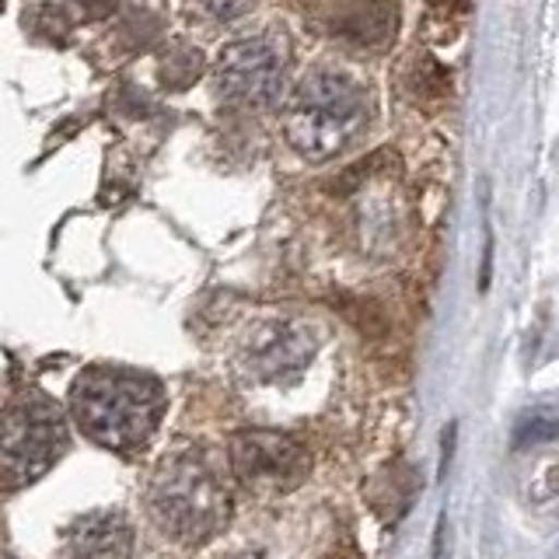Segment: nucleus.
<instances>
[{"mask_svg":"<svg viewBox=\"0 0 559 559\" xmlns=\"http://www.w3.org/2000/svg\"><path fill=\"white\" fill-rule=\"evenodd\" d=\"M70 409L84 437L109 451H140L162 424V384L127 367H87L70 389Z\"/></svg>","mask_w":559,"mask_h":559,"instance_id":"obj_1","label":"nucleus"},{"mask_svg":"<svg viewBox=\"0 0 559 559\" xmlns=\"http://www.w3.org/2000/svg\"><path fill=\"white\" fill-rule=\"evenodd\" d=\"M147 511L171 538L197 546V542L214 538L227 524L231 497L203 451L179 448L165 454L151 472Z\"/></svg>","mask_w":559,"mask_h":559,"instance_id":"obj_2","label":"nucleus"},{"mask_svg":"<svg viewBox=\"0 0 559 559\" xmlns=\"http://www.w3.org/2000/svg\"><path fill=\"white\" fill-rule=\"evenodd\" d=\"M367 127L364 87L343 70L319 67L301 78L287 112V140L308 162L343 154Z\"/></svg>","mask_w":559,"mask_h":559,"instance_id":"obj_3","label":"nucleus"},{"mask_svg":"<svg viewBox=\"0 0 559 559\" xmlns=\"http://www.w3.org/2000/svg\"><path fill=\"white\" fill-rule=\"evenodd\" d=\"M70 430L49 399H22L0 416V489L28 486L57 465Z\"/></svg>","mask_w":559,"mask_h":559,"instance_id":"obj_4","label":"nucleus"},{"mask_svg":"<svg viewBox=\"0 0 559 559\" xmlns=\"http://www.w3.org/2000/svg\"><path fill=\"white\" fill-rule=\"evenodd\" d=\"M284 78H287L284 49L273 39H266V35L231 43L214 67L217 95L231 105H245V109H266V105L280 102Z\"/></svg>","mask_w":559,"mask_h":559,"instance_id":"obj_5","label":"nucleus"},{"mask_svg":"<svg viewBox=\"0 0 559 559\" xmlns=\"http://www.w3.org/2000/svg\"><path fill=\"white\" fill-rule=\"evenodd\" d=\"M231 465L255 493H284L308 476V451L280 430H241L231 441Z\"/></svg>","mask_w":559,"mask_h":559,"instance_id":"obj_6","label":"nucleus"},{"mask_svg":"<svg viewBox=\"0 0 559 559\" xmlns=\"http://www.w3.org/2000/svg\"><path fill=\"white\" fill-rule=\"evenodd\" d=\"M311 349L314 343L308 336V329L287 319H270V322H259L249 336H245L238 364L252 381L270 384V381L294 378L311 360Z\"/></svg>","mask_w":559,"mask_h":559,"instance_id":"obj_7","label":"nucleus"},{"mask_svg":"<svg viewBox=\"0 0 559 559\" xmlns=\"http://www.w3.org/2000/svg\"><path fill=\"white\" fill-rule=\"evenodd\" d=\"M60 559H133V528L119 511H95L63 532Z\"/></svg>","mask_w":559,"mask_h":559,"instance_id":"obj_8","label":"nucleus"},{"mask_svg":"<svg viewBox=\"0 0 559 559\" xmlns=\"http://www.w3.org/2000/svg\"><path fill=\"white\" fill-rule=\"evenodd\" d=\"M395 28H399L395 0H343L336 14H332V32L364 49H384L395 39Z\"/></svg>","mask_w":559,"mask_h":559,"instance_id":"obj_9","label":"nucleus"},{"mask_svg":"<svg viewBox=\"0 0 559 559\" xmlns=\"http://www.w3.org/2000/svg\"><path fill=\"white\" fill-rule=\"evenodd\" d=\"M416 489H419V479H416V472H413L406 462L389 465V468H384L381 476L374 479V493H371L374 511H378L384 521H389V524H395L402 514H406V507L413 503Z\"/></svg>","mask_w":559,"mask_h":559,"instance_id":"obj_10","label":"nucleus"},{"mask_svg":"<svg viewBox=\"0 0 559 559\" xmlns=\"http://www.w3.org/2000/svg\"><path fill=\"white\" fill-rule=\"evenodd\" d=\"M203 52L189 43H171L165 46L162 60H157V84L165 92H182V87L197 84V78L203 74Z\"/></svg>","mask_w":559,"mask_h":559,"instance_id":"obj_11","label":"nucleus"},{"mask_svg":"<svg viewBox=\"0 0 559 559\" xmlns=\"http://www.w3.org/2000/svg\"><path fill=\"white\" fill-rule=\"evenodd\" d=\"M122 35H127L133 49H144L154 39H162V17H154V14H133L130 22L122 25Z\"/></svg>","mask_w":559,"mask_h":559,"instance_id":"obj_12","label":"nucleus"},{"mask_svg":"<svg viewBox=\"0 0 559 559\" xmlns=\"http://www.w3.org/2000/svg\"><path fill=\"white\" fill-rule=\"evenodd\" d=\"M189 4L203 17H214V22H231V17H238V14H245L252 8V0H189Z\"/></svg>","mask_w":559,"mask_h":559,"instance_id":"obj_13","label":"nucleus"},{"mask_svg":"<svg viewBox=\"0 0 559 559\" xmlns=\"http://www.w3.org/2000/svg\"><path fill=\"white\" fill-rule=\"evenodd\" d=\"M78 14L84 17V22H98V17H109L116 14L119 0H74Z\"/></svg>","mask_w":559,"mask_h":559,"instance_id":"obj_14","label":"nucleus"},{"mask_svg":"<svg viewBox=\"0 0 559 559\" xmlns=\"http://www.w3.org/2000/svg\"><path fill=\"white\" fill-rule=\"evenodd\" d=\"M430 4H433V11H437V14L451 17V14H465L468 0H430Z\"/></svg>","mask_w":559,"mask_h":559,"instance_id":"obj_15","label":"nucleus"},{"mask_svg":"<svg viewBox=\"0 0 559 559\" xmlns=\"http://www.w3.org/2000/svg\"><path fill=\"white\" fill-rule=\"evenodd\" d=\"M0 8H4V0H0Z\"/></svg>","mask_w":559,"mask_h":559,"instance_id":"obj_16","label":"nucleus"}]
</instances>
